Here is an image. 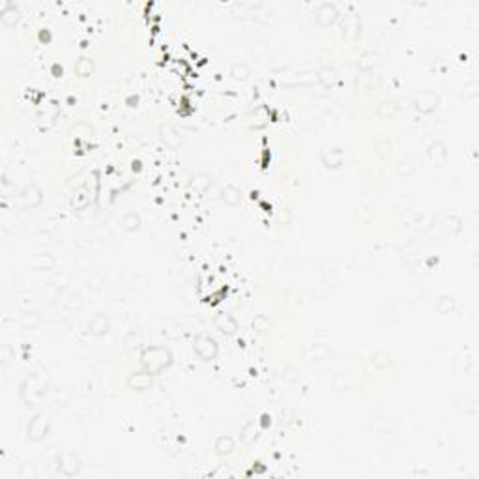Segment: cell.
Segmentation results:
<instances>
[{"instance_id": "cell-4", "label": "cell", "mask_w": 479, "mask_h": 479, "mask_svg": "<svg viewBox=\"0 0 479 479\" xmlns=\"http://www.w3.org/2000/svg\"><path fill=\"white\" fill-rule=\"evenodd\" d=\"M438 96L434 92H421V94H417L415 96V100H414V105H415V109L417 111H421V113H432L434 109L438 107Z\"/></svg>"}, {"instance_id": "cell-7", "label": "cell", "mask_w": 479, "mask_h": 479, "mask_svg": "<svg viewBox=\"0 0 479 479\" xmlns=\"http://www.w3.org/2000/svg\"><path fill=\"white\" fill-rule=\"evenodd\" d=\"M337 19H339V12L333 4H322L316 10V21L322 23V25H333Z\"/></svg>"}, {"instance_id": "cell-1", "label": "cell", "mask_w": 479, "mask_h": 479, "mask_svg": "<svg viewBox=\"0 0 479 479\" xmlns=\"http://www.w3.org/2000/svg\"><path fill=\"white\" fill-rule=\"evenodd\" d=\"M141 363H143L146 372L159 374L165 367H169V363H171V354H169V350H165V348L152 346V348H146V350L143 352Z\"/></svg>"}, {"instance_id": "cell-8", "label": "cell", "mask_w": 479, "mask_h": 479, "mask_svg": "<svg viewBox=\"0 0 479 479\" xmlns=\"http://www.w3.org/2000/svg\"><path fill=\"white\" fill-rule=\"evenodd\" d=\"M129 387H133V389H137V391H144V389H148V387L152 386V374L150 372H137V374H131V378H129Z\"/></svg>"}, {"instance_id": "cell-2", "label": "cell", "mask_w": 479, "mask_h": 479, "mask_svg": "<svg viewBox=\"0 0 479 479\" xmlns=\"http://www.w3.org/2000/svg\"><path fill=\"white\" fill-rule=\"evenodd\" d=\"M47 391V384L42 376H29L23 384V399L29 402V406H38L42 402L43 395Z\"/></svg>"}, {"instance_id": "cell-14", "label": "cell", "mask_w": 479, "mask_h": 479, "mask_svg": "<svg viewBox=\"0 0 479 479\" xmlns=\"http://www.w3.org/2000/svg\"><path fill=\"white\" fill-rule=\"evenodd\" d=\"M337 79H339V75H337V72L333 68H324V70L318 73V81L324 83L326 86H333L337 83Z\"/></svg>"}, {"instance_id": "cell-6", "label": "cell", "mask_w": 479, "mask_h": 479, "mask_svg": "<svg viewBox=\"0 0 479 479\" xmlns=\"http://www.w3.org/2000/svg\"><path fill=\"white\" fill-rule=\"evenodd\" d=\"M58 468H60V472L64 473V475H77L81 470V460L77 455L68 453V455H64V457L60 458Z\"/></svg>"}, {"instance_id": "cell-12", "label": "cell", "mask_w": 479, "mask_h": 479, "mask_svg": "<svg viewBox=\"0 0 479 479\" xmlns=\"http://www.w3.org/2000/svg\"><path fill=\"white\" fill-rule=\"evenodd\" d=\"M221 199L225 200L227 204H230V206H236L238 202L242 200V191L234 186H227L221 191Z\"/></svg>"}, {"instance_id": "cell-10", "label": "cell", "mask_w": 479, "mask_h": 479, "mask_svg": "<svg viewBox=\"0 0 479 479\" xmlns=\"http://www.w3.org/2000/svg\"><path fill=\"white\" fill-rule=\"evenodd\" d=\"M90 331H92L94 335H103V333H107L109 331V320L107 316L103 315H96L90 320Z\"/></svg>"}, {"instance_id": "cell-15", "label": "cell", "mask_w": 479, "mask_h": 479, "mask_svg": "<svg viewBox=\"0 0 479 479\" xmlns=\"http://www.w3.org/2000/svg\"><path fill=\"white\" fill-rule=\"evenodd\" d=\"M258 438V425H255V423H249V425H245L242 430V440L243 443H253L255 440Z\"/></svg>"}, {"instance_id": "cell-18", "label": "cell", "mask_w": 479, "mask_h": 479, "mask_svg": "<svg viewBox=\"0 0 479 479\" xmlns=\"http://www.w3.org/2000/svg\"><path fill=\"white\" fill-rule=\"evenodd\" d=\"M324 163L328 167H339L343 163V152L341 150H329L326 156H324Z\"/></svg>"}, {"instance_id": "cell-23", "label": "cell", "mask_w": 479, "mask_h": 479, "mask_svg": "<svg viewBox=\"0 0 479 479\" xmlns=\"http://www.w3.org/2000/svg\"><path fill=\"white\" fill-rule=\"evenodd\" d=\"M266 326H268V320H266V318H257V320H255V329H257V331H264Z\"/></svg>"}, {"instance_id": "cell-11", "label": "cell", "mask_w": 479, "mask_h": 479, "mask_svg": "<svg viewBox=\"0 0 479 479\" xmlns=\"http://www.w3.org/2000/svg\"><path fill=\"white\" fill-rule=\"evenodd\" d=\"M215 326L219 328L223 333H234L236 331V320L229 315H219L215 318Z\"/></svg>"}, {"instance_id": "cell-13", "label": "cell", "mask_w": 479, "mask_h": 479, "mask_svg": "<svg viewBox=\"0 0 479 479\" xmlns=\"http://www.w3.org/2000/svg\"><path fill=\"white\" fill-rule=\"evenodd\" d=\"M234 451V440L230 436H219L215 442V453L217 455H229Z\"/></svg>"}, {"instance_id": "cell-17", "label": "cell", "mask_w": 479, "mask_h": 479, "mask_svg": "<svg viewBox=\"0 0 479 479\" xmlns=\"http://www.w3.org/2000/svg\"><path fill=\"white\" fill-rule=\"evenodd\" d=\"M75 72L79 73L81 77L90 75V73L94 72V62H92V60H88V58H81L79 62L75 64Z\"/></svg>"}, {"instance_id": "cell-16", "label": "cell", "mask_w": 479, "mask_h": 479, "mask_svg": "<svg viewBox=\"0 0 479 479\" xmlns=\"http://www.w3.org/2000/svg\"><path fill=\"white\" fill-rule=\"evenodd\" d=\"M122 225H124V229L126 230H137L139 229V225H141V219H139V215H137L135 212H129V214L124 215Z\"/></svg>"}, {"instance_id": "cell-19", "label": "cell", "mask_w": 479, "mask_h": 479, "mask_svg": "<svg viewBox=\"0 0 479 479\" xmlns=\"http://www.w3.org/2000/svg\"><path fill=\"white\" fill-rule=\"evenodd\" d=\"M161 133H163V141L169 144V146H176V144L180 143V137L176 135V131L172 128H169V126L161 129Z\"/></svg>"}, {"instance_id": "cell-22", "label": "cell", "mask_w": 479, "mask_h": 479, "mask_svg": "<svg viewBox=\"0 0 479 479\" xmlns=\"http://www.w3.org/2000/svg\"><path fill=\"white\" fill-rule=\"evenodd\" d=\"M232 75L236 77V79H247V75H249V68L245 64H236L234 68H232Z\"/></svg>"}, {"instance_id": "cell-5", "label": "cell", "mask_w": 479, "mask_h": 479, "mask_svg": "<svg viewBox=\"0 0 479 479\" xmlns=\"http://www.w3.org/2000/svg\"><path fill=\"white\" fill-rule=\"evenodd\" d=\"M47 430H49V421H47V417L38 415V417H34L29 425V438H32V440H36L38 442V440H42V438L47 436Z\"/></svg>"}, {"instance_id": "cell-20", "label": "cell", "mask_w": 479, "mask_h": 479, "mask_svg": "<svg viewBox=\"0 0 479 479\" xmlns=\"http://www.w3.org/2000/svg\"><path fill=\"white\" fill-rule=\"evenodd\" d=\"M193 187L197 189V191H206L208 187H210V178H208L206 174H199V176H195Z\"/></svg>"}, {"instance_id": "cell-9", "label": "cell", "mask_w": 479, "mask_h": 479, "mask_svg": "<svg viewBox=\"0 0 479 479\" xmlns=\"http://www.w3.org/2000/svg\"><path fill=\"white\" fill-rule=\"evenodd\" d=\"M21 197H23V200H25V206H30V208L42 202V191H40L36 186H29L25 191H23Z\"/></svg>"}, {"instance_id": "cell-3", "label": "cell", "mask_w": 479, "mask_h": 479, "mask_svg": "<svg viewBox=\"0 0 479 479\" xmlns=\"http://www.w3.org/2000/svg\"><path fill=\"white\" fill-rule=\"evenodd\" d=\"M195 352L199 354L202 359H214L217 356V343H215L212 337L208 335H200L195 339Z\"/></svg>"}, {"instance_id": "cell-21", "label": "cell", "mask_w": 479, "mask_h": 479, "mask_svg": "<svg viewBox=\"0 0 479 479\" xmlns=\"http://www.w3.org/2000/svg\"><path fill=\"white\" fill-rule=\"evenodd\" d=\"M436 156H440V161H443L445 159V156H447V152H445V148H443V144L436 143L430 146V159L434 161L436 159Z\"/></svg>"}]
</instances>
